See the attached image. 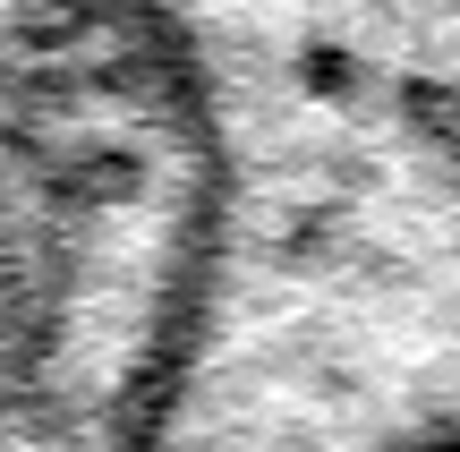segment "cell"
I'll list each match as a JSON object with an SVG mask.
<instances>
[{
	"label": "cell",
	"mask_w": 460,
	"mask_h": 452,
	"mask_svg": "<svg viewBox=\"0 0 460 452\" xmlns=\"http://www.w3.org/2000/svg\"><path fill=\"white\" fill-rule=\"evenodd\" d=\"M163 60L205 180L119 452H460V94L307 26Z\"/></svg>",
	"instance_id": "6da1fadb"
},
{
	"label": "cell",
	"mask_w": 460,
	"mask_h": 452,
	"mask_svg": "<svg viewBox=\"0 0 460 452\" xmlns=\"http://www.w3.org/2000/svg\"><path fill=\"white\" fill-rule=\"evenodd\" d=\"M60 231H51L43 180H34L26 146H17L9 111H0V436H9L17 402L34 393V368L60 341Z\"/></svg>",
	"instance_id": "7a4b0ae2"
},
{
	"label": "cell",
	"mask_w": 460,
	"mask_h": 452,
	"mask_svg": "<svg viewBox=\"0 0 460 452\" xmlns=\"http://www.w3.org/2000/svg\"><path fill=\"white\" fill-rule=\"evenodd\" d=\"M111 9H128L154 43H197V34H222V26H256V17L307 9V0H111Z\"/></svg>",
	"instance_id": "3957f363"
}]
</instances>
